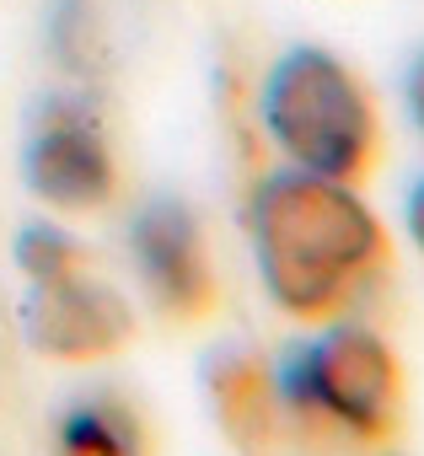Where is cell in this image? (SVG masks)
<instances>
[{"label": "cell", "instance_id": "1", "mask_svg": "<svg viewBox=\"0 0 424 456\" xmlns=\"http://www.w3.org/2000/svg\"><path fill=\"white\" fill-rule=\"evenodd\" d=\"M248 232L264 290L296 322H333L387 269V232L355 183L296 167L253 193Z\"/></svg>", "mask_w": 424, "mask_h": 456}, {"label": "cell", "instance_id": "2", "mask_svg": "<svg viewBox=\"0 0 424 456\" xmlns=\"http://www.w3.org/2000/svg\"><path fill=\"white\" fill-rule=\"evenodd\" d=\"M264 129L296 172L333 183H360L381 156L376 102L360 76L328 49H290L269 70Z\"/></svg>", "mask_w": 424, "mask_h": 456}, {"label": "cell", "instance_id": "3", "mask_svg": "<svg viewBox=\"0 0 424 456\" xmlns=\"http://www.w3.org/2000/svg\"><path fill=\"white\" fill-rule=\"evenodd\" d=\"M17 264L28 274L22 333L44 360L86 365L135 338L129 301L92 269L86 248L60 225H28L17 237Z\"/></svg>", "mask_w": 424, "mask_h": 456}, {"label": "cell", "instance_id": "4", "mask_svg": "<svg viewBox=\"0 0 424 456\" xmlns=\"http://www.w3.org/2000/svg\"><path fill=\"white\" fill-rule=\"evenodd\" d=\"M285 403L355 440H387L403 413V370L371 328H333L290 360Z\"/></svg>", "mask_w": 424, "mask_h": 456}, {"label": "cell", "instance_id": "5", "mask_svg": "<svg viewBox=\"0 0 424 456\" xmlns=\"http://www.w3.org/2000/svg\"><path fill=\"white\" fill-rule=\"evenodd\" d=\"M28 188L65 215H92L113 204L118 193L113 145L81 97H49L38 108L28 129Z\"/></svg>", "mask_w": 424, "mask_h": 456}, {"label": "cell", "instance_id": "6", "mask_svg": "<svg viewBox=\"0 0 424 456\" xmlns=\"http://www.w3.org/2000/svg\"><path fill=\"white\" fill-rule=\"evenodd\" d=\"M129 253H135L145 296L156 301V312L167 322H204L216 312L221 285H216L204 232H199L188 204H177V199L145 204L129 225Z\"/></svg>", "mask_w": 424, "mask_h": 456}, {"label": "cell", "instance_id": "7", "mask_svg": "<svg viewBox=\"0 0 424 456\" xmlns=\"http://www.w3.org/2000/svg\"><path fill=\"white\" fill-rule=\"evenodd\" d=\"M209 408H216L221 435L242 456H269L280 435V387L258 354L232 349L209 365Z\"/></svg>", "mask_w": 424, "mask_h": 456}, {"label": "cell", "instance_id": "8", "mask_svg": "<svg viewBox=\"0 0 424 456\" xmlns=\"http://www.w3.org/2000/svg\"><path fill=\"white\" fill-rule=\"evenodd\" d=\"M54 456H151L145 424L113 397H81L54 429Z\"/></svg>", "mask_w": 424, "mask_h": 456}, {"label": "cell", "instance_id": "9", "mask_svg": "<svg viewBox=\"0 0 424 456\" xmlns=\"http://www.w3.org/2000/svg\"><path fill=\"white\" fill-rule=\"evenodd\" d=\"M408 108H413V124L424 129V54H419L413 70H408Z\"/></svg>", "mask_w": 424, "mask_h": 456}, {"label": "cell", "instance_id": "10", "mask_svg": "<svg viewBox=\"0 0 424 456\" xmlns=\"http://www.w3.org/2000/svg\"><path fill=\"white\" fill-rule=\"evenodd\" d=\"M408 232H413V242H419V253H424V183H419L413 199H408Z\"/></svg>", "mask_w": 424, "mask_h": 456}]
</instances>
